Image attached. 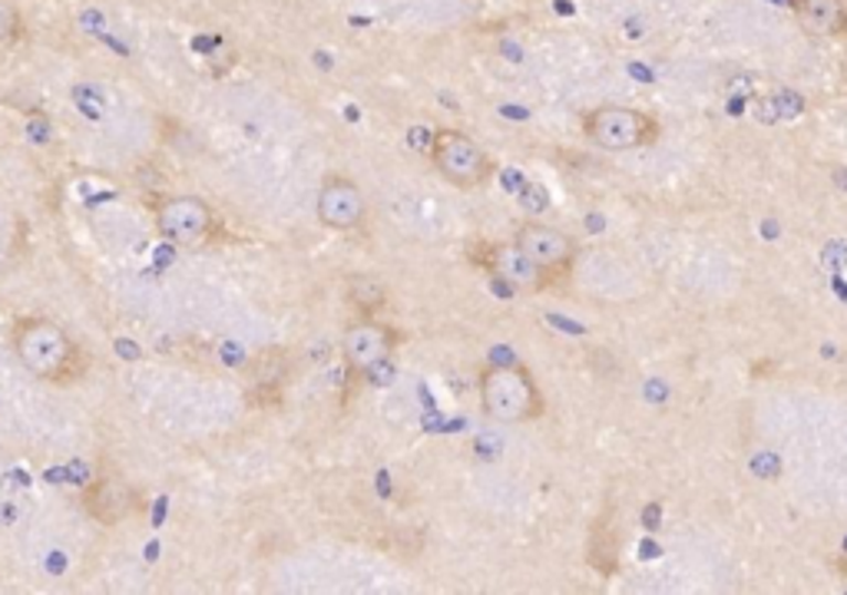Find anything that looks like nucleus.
Listing matches in <instances>:
<instances>
[{"label": "nucleus", "instance_id": "nucleus-1", "mask_svg": "<svg viewBox=\"0 0 847 595\" xmlns=\"http://www.w3.org/2000/svg\"><path fill=\"white\" fill-rule=\"evenodd\" d=\"M10 344L17 361L40 381H53L63 384L70 378H76V361L80 351L73 344V338L50 318L30 315V318H17L10 328Z\"/></svg>", "mask_w": 847, "mask_h": 595}, {"label": "nucleus", "instance_id": "nucleus-2", "mask_svg": "<svg viewBox=\"0 0 847 595\" xmlns=\"http://www.w3.org/2000/svg\"><path fill=\"white\" fill-rule=\"evenodd\" d=\"M480 407L487 417L500 424H527L543 414V394L530 374V368L510 364H487L480 371Z\"/></svg>", "mask_w": 847, "mask_h": 595}, {"label": "nucleus", "instance_id": "nucleus-3", "mask_svg": "<svg viewBox=\"0 0 847 595\" xmlns=\"http://www.w3.org/2000/svg\"><path fill=\"white\" fill-rule=\"evenodd\" d=\"M659 132H663L659 119L633 106H596L583 116V136L593 146L613 152L653 146Z\"/></svg>", "mask_w": 847, "mask_h": 595}, {"label": "nucleus", "instance_id": "nucleus-4", "mask_svg": "<svg viewBox=\"0 0 847 595\" xmlns=\"http://www.w3.org/2000/svg\"><path fill=\"white\" fill-rule=\"evenodd\" d=\"M427 156L434 169L457 189H480L494 176V159L484 152V146L474 136L460 129H434V142Z\"/></svg>", "mask_w": 847, "mask_h": 595}, {"label": "nucleus", "instance_id": "nucleus-5", "mask_svg": "<svg viewBox=\"0 0 847 595\" xmlns=\"http://www.w3.org/2000/svg\"><path fill=\"white\" fill-rule=\"evenodd\" d=\"M156 232L182 248L205 242L215 229V212L199 195H166L152 212Z\"/></svg>", "mask_w": 847, "mask_h": 595}, {"label": "nucleus", "instance_id": "nucleus-6", "mask_svg": "<svg viewBox=\"0 0 847 595\" xmlns=\"http://www.w3.org/2000/svg\"><path fill=\"white\" fill-rule=\"evenodd\" d=\"M318 222L325 229H335V232H351V229H361L364 225V215H368V202H364V192L358 189L354 179L341 176V172H331L325 176L321 189H318Z\"/></svg>", "mask_w": 847, "mask_h": 595}, {"label": "nucleus", "instance_id": "nucleus-7", "mask_svg": "<svg viewBox=\"0 0 847 595\" xmlns=\"http://www.w3.org/2000/svg\"><path fill=\"white\" fill-rule=\"evenodd\" d=\"M398 331L391 325H381V321H371V318H361L354 321L351 328H345V338H341V354L348 361L351 371H374L381 364H388L391 351L398 348Z\"/></svg>", "mask_w": 847, "mask_h": 595}, {"label": "nucleus", "instance_id": "nucleus-8", "mask_svg": "<svg viewBox=\"0 0 847 595\" xmlns=\"http://www.w3.org/2000/svg\"><path fill=\"white\" fill-rule=\"evenodd\" d=\"M514 242H517L543 272H550L553 278H560L563 272L573 268L576 245H573V238H570L567 232H560V229H553V225L523 222V225H517Z\"/></svg>", "mask_w": 847, "mask_h": 595}, {"label": "nucleus", "instance_id": "nucleus-9", "mask_svg": "<svg viewBox=\"0 0 847 595\" xmlns=\"http://www.w3.org/2000/svg\"><path fill=\"white\" fill-rule=\"evenodd\" d=\"M484 268L494 272L500 281H507L514 291H543L550 288L557 278L550 272H543L517 242H497L484 248Z\"/></svg>", "mask_w": 847, "mask_h": 595}, {"label": "nucleus", "instance_id": "nucleus-10", "mask_svg": "<svg viewBox=\"0 0 847 595\" xmlns=\"http://www.w3.org/2000/svg\"><path fill=\"white\" fill-rule=\"evenodd\" d=\"M83 510L99 523V527H119L123 520L133 517L136 510V493L129 484L119 477H99L96 484L86 487L83 493Z\"/></svg>", "mask_w": 847, "mask_h": 595}, {"label": "nucleus", "instance_id": "nucleus-11", "mask_svg": "<svg viewBox=\"0 0 847 595\" xmlns=\"http://www.w3.org/2000/svg\"><path fill=\"white\" fill-rule=\"evenodd\" d=\"M798 20L815 36H841L847 33L845 0H795Z\"/></svg>", "mask_w": 847, "mask_h": 595}, {"label": "nucleus", "instance_id": "nucleus-12", "mask_svg": "<svg viewBox=\"0 0 847 595\" xmlns=\"http://www.w3.org/2000/svg\"><path fill=\"white\" fill-rule=\"evenodd\" d=\"M348 301L361 311V315H374L384 301H388V288L368 275L348 278Z\"/></svg>", "mask_w": 847, "mask_h": 595}, {"label": "nucleus", "instance_id": "nucleus-13", "mask_svg": "<svg viewBox=\"0 0 847 595\" xmlns=\"http://www.w3.org/2000/svg\"><path fill=\"white\" fill-rule=\"evenodd\" d=\"M590 563L600 570V573H613L616 570V533L606 530V520H596L593 527V553H590Z\"/></svg>", "mask_w": 847, "mask_h": 595}, {"label": "nucleus", "instance_id": "nucleus-14", "mask_svg": "<svg viewBox=\"0 0 847 595\" xmlns=\"http://www.w3.org/2000/svg\"><path fill=\"white\" fill-rule=\"evenodd\" d=\"M20 33V13L13 3L0 0V43H10Z\"/></svg>", "mask_w": 847, "mask_h": 595}, {"label": "nucleus", "instance_id": "nucleus-15", "mask_svg": "<svg viewBox=\"0 0 847 595\" xmlns=\"http://www.w3.org/2000/svg\"><path fill=\"white\" fill-rule=\"evenodd\" d=\"M407 142L427 156V152H431V142H434V129H427V126H414V132H407Z\"/></svg>", "mask_w": 847, "mask_h": 595}]
</instances>
